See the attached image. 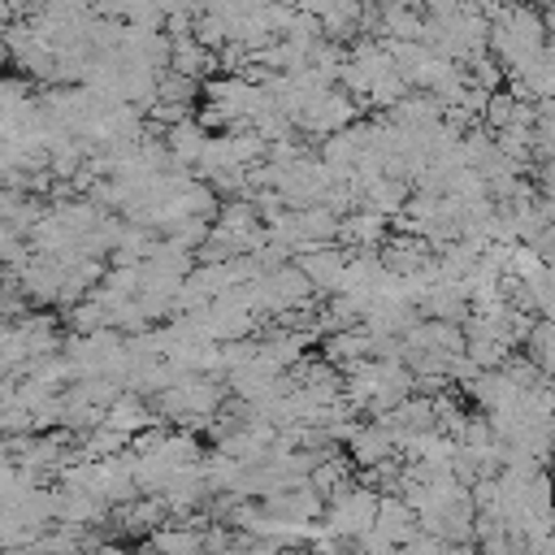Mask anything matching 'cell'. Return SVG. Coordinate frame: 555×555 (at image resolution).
<instances>
[{
	"label": "cell",
	"mask_w": 555,
	"mask_h": 555,
	"mask_svg": "<svg viewBox=\"0 0 555 555\" xmlns=\"http://www.w3.org/2000/svg\"><path fill=\"white\" fill-rule=\"evenodd\" d=\"M4 61H9V48H4V39H0V65H4Z\"/></svg>",
	"instance_id": "6da1fadb"
}]
</instances>
